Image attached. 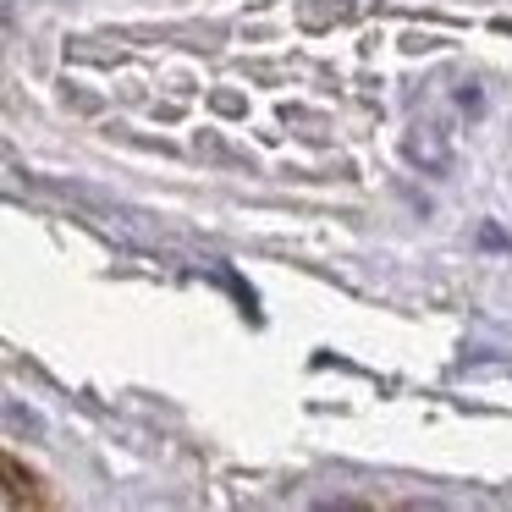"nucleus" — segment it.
<instances>
[{
    "instance_id": "1",
    "label": "nucleus",
    "mask_w": 512,
    "mask_h": 512,
    "mask_svg": "<svg viewBox=\"0 0 512 512\" xmlns=\"http://www.w3.org/2000/svg\"><path fill=\"white\" fill-rule=\"evenodd\" d=\"M408 160L424 171H452V133H446L441 116H424V122H413L408 133Z\"/></svg>"
},
{
    "instance_id": "2",
    "label": "nucleus",
    "mask_w": 512,
    "mask_h": 512,
    "mask_svg": "<svg viewBox=\"0 0 512 512\" xmlns=\"http://www.w3.org/2000/svg\"><path fill=\"white\" fill-rule=\"evenodd\" d=\"M6 424H12V430H28V435L45 430V419H39V413H23V402H17V397H6Z\"/></svg>"
}]
</instances>
